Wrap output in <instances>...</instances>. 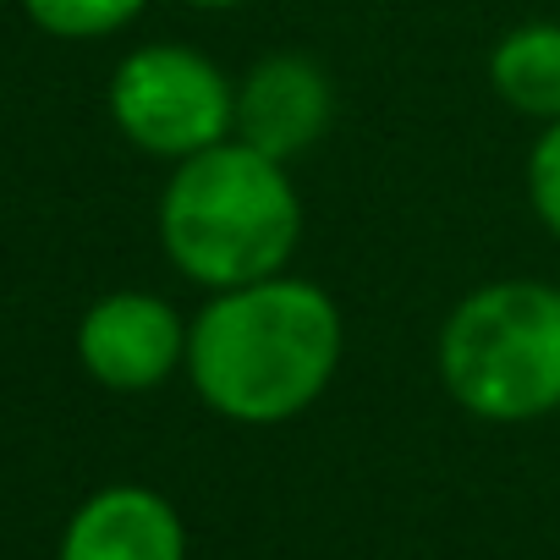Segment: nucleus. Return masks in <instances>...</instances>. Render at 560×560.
<instances>
[{"label":"nucleus","instance_id":"nucleus-6","mask_svg":"<svg viewBox=\"0 0 560 560\" xmlns=\"http://www.w3.org/2000/svg\"><path fill=\"white\" fill-rule=\"evenodd\" d=\"M336 127V83L303 50H275L253 61L236 83V143L292 165L325 143Z\"/></svg>","mask_w":560,"mask_h":560},{"label":"nucleus","instance_id":"nucleus-2","mask_svg":"<svg viewBox=\"0 0 560 560\" xmlns=\"http://www.w3.org/2000/svg\"><path fill=\"white\" fill-rule=\"evenodd\" d=\"M160 247L203 292H236L287 275L303 247V192L280 165L236 138L171 165L160 192Z\"/></svg>","mask_w":560,"mask_h":560},{"label":"nucleus","instance_id":"nucleus-10","mask_svg":"<svg viewBox=\"0 0 560 560\" xmlns=\"http://www.w3.org/2000/svg\"><path fill=\"white\" fill-rule=\"evenodd\" d=\"M527 203L538 214V225L560 242V121L538 127L533 149H527Z\"/></svg>","mask_w":560,"mask_h":560},{"label":"nucleus","instance_id":"nucleus-5","mask_svg":"<svg viewBox=\"0 0 560 560\" xmlns=\"http://www.w3.org/2000/svg\"><path fill=\"white\" fill-rule=\"evenodd\" d=\"M78 363L105 390H160L187 369V319L154 292H105L78 325Z\"/></svg>","mask_w":560,"mask_h":560},{"label":"nucleus","instance_id":"nucleus-7","mask_svg":"<svg viewBox=\"0 0 560 560\" xmlns=\"http://www.w3.org/2000/svg\"><path fill=\"white\" fill-rule=\"evenodd\" d=\"M61 560H187V527L160 489L105 483L72 511Z\"/></svg>","mask_w":560,"mask_h":560},{"label":"nucleus","instance_id":"nucleus-11","mask_svg":"<svg viewBox=\"0 0 560 560\" xmlns=\"http://www.w3.org/2000/svg\"><path fill=\"white\" fill-rule=\"evenodd\" d=\"M182 7H203V12H231V7H247V0H182Z\"/></svg>","mask_w":560,"mask_h":560},{"label":"nucleus","instance_id":"nucleus-3","mask_svg":"<svg viewBox=\"0 0 560 560\" xmlns=\"http://www.w3.org/2000/svg\"><path fill=\"white\" fill-rule=\"evenodd\" d=\"M445 396L483 423H533L560 412V287L489 280L467 292L434 341Z\"/></svg>","mask_w":560,"mask_h":560},{"label":"nucleus","instance_id":"nucleus-4","mask_svg":"<svg viewBox=\"0 0 560 560\" xmlns=\"http://www.w3.org/2000/svg\"><path fill=\"white\" fill-rule=\"evenodd\" d=\"M116 132L154 160H192L236 132V83L192 45H138L110 72Z\"/></svg>","mask_w":560,"mask_h":560},{"label":"nucleus","instance_id":"nucleus-8","mask_svg":"<svg viewBox=\"0 0 560 560\" xmlns=\"http://www.w3.org/2000/svg\"><path fill=\"white\" fill-rule=\"evenodd\" d=\"M489 89L505 110L549 127L560 121V23H516L489 50Z\"/></svg>","mask_w":560,"mask_h":560},{"label":"nucleus","instance_id":"nucleus-1","mask_svg":"<svg viewBox=\"0 0 560 560\" xmlns=\"http://www.w3.org/2000/svg\"><path fill=\"white\" fill-rule=\"evenodd\" d=\"M347 358L336 298L303 275H269L236 292H209L187 325V380L198 401L242 429L303 418Z\"/></svg>","mask_w":560,"mask_h":560},{"label":"nucleus","instance_id":"nucleus-9","mask_svg":"<svg viewBox=\"0 0 560 560\" xmlns=\"http://www.w3.org/2000/svg\"><path fill=\"white\" fill-rule=\"evenodd\" d=\"M149 0H23V12L50 39H110L143 18Z\"/></svg>","mask_w":560,"mask_h":560}]
</instances>
